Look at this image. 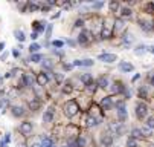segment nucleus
Masks as SVG:
<instances>
[{
	"instance_id": "f257e3e1",
	"label": "nucleus",
	"mask_w": 154,
	"mask_h": 147,
	"mask_svg": "<svg viewBox=\"0 0 154 147\" xmlns=\"http://www.w3.org/2000/svg\"><path fill=\"white\" fill-rule=\"evenodd\" d=\"M64 112H66V115L69 118H72V116H75L76 113L79 112V106H78V103L75 100H70V101H67L66 106H64Z\"/></svg>"
},
{
	"instance_id": "f03ea898",
	"label": "nucleus",
	"mask_w": 154,
	"mask_h": 147,
	"mask_svg": "<svg viewBox=\"0 0 154 147\" xmlns=\"http://www.w3.org/2000/svg\"><path fill=\"white\" fill-rule=\"evenodd\" d=\"M116 107H118V116H119V123H124V121H127V118H128V113H127V109H125V103H124V101H118V103H116Z\"/></svg>"
},
{
	"instance_id": "7ed1b4c3",
	"label": "nucleus",
	"mask_w": 154,
	"mask_h": 147,
	"mask_svg": "<svg viewBox=\"0 0 154 147\" xmlns=\"http://www.w3.org/2000/svg\"><path fill=\"white\" fill-rule=\"evenodd\" d=\"M134 112H136V116L139 120H144L148 115V106L145 103H137L136 107H134Z\"/></svg>"
},
{
	"instance_id": "20e7f679",
	"label": "nucleus",
	"mask_w": 154,
	"mask_h": 147,
	"mask_svg": "<svg viewBox=\"0 0 154 147\" xmlns=\"http://www.w3.org/2000/svg\"><path fill=\"white\" fill-rule=\"evenodd\" d=\"M18 130H20L21 135H29V133H32V130H34V124L31 121H25V123L20 124Z\"/></svg>"
},
{
	"instance_id": "39448f33",
	"label": "nucleus",
	"mask_w": 154,
	"mask_h": 147,
	"mask_svg": "<svg viewBox=\"0 0 154 147\" xmlns=\"http://www.w3.org/2000/svg\"><path fill=\"white\" fill-rule=\"evenodd\" d=\"M109 129L113 132V133H116V135H122L124 132H125V124L124 123H115V124H110Z\"/></svg>"
},
{
	"instance_id": "423d86ee",
	"label": "nucleus",
	"mask_w": 154,
	"mask_h": 147,
	"mask_svg": "<svg viewBox=\"0 0 154 147\" xmlns=\"http://www.w3.org/2000/svg\"><path fill=\"white\" fill-rule=\"evenodd\" d=\"M98 60L104 61V63H113V61L118 60V55L116 54H99L98 55Z\"/></svg>"
},
{
	"instance_id": "0eeeda50",
	"label": "nucleus",
	"mask_w": 154,
	"mask_h": 147,
	"mask_svg": "<svg viewBox=\"0 0 154 147\" xmlns=\"http://www.w3.org/2000/svg\"><path fill=\"white\" fill-rule=\"evenodd\" d=\"M37 81H38V86H47V83L50 81V77L46 72H40L37 75Z\"/></svg>"
},
{
	"instance_id": "6e6552de",
	"label": "nucleus",
	"mask_w": 154,
	"mask_h": 147,
	"mask_svg": "<svg viewBox=\"0 0 154 147\" xmlns=\"http://www.w3.org/2000/svg\"><path fill=\"white\" fill-rule=\"evenodd\" d=\"M89 40H90V32L89 31H82L81 34L78 35V43L79 44H82V46H85V44L89 43Z\"/></svg>"
},
{
	"instance_id": "1a4fd4ad",
	"label": "nucleus",
	"mask_w": 154,
	"mask_h": 147,
	"mask_svg": "<svg viewBox=\"0 0 154 147\" xmlns=\"http://www.w3.org/2000/svg\"><path fill=\"white\" fill-rule=\"evenodd\" d=\"M34 77L31 75V74H25L23 77H21V84L23 86H26V87H32L34 86Z\"/></svg>"
},
{
	"instance_id": "9d476101",
	"label": "nucleus",
	"mask_w": 154,
	"mask_h": 147,
	"mask_svg": "<svg viewBox=\"0 0 154 147\" xmlns=\"http://www.w3.org/2000/svg\"><path fill=\"white\" fill-rule=\"evenodd\" d=\"M11 113H12V116H15V118H21V116L25 115V107H23V106H14V107L11 109Z\"/></svg>"
},
{
	"instance_id": "9b49d317",
	"label": "nucleus",
	"mask_w": 154,
	"mask_h": 147,
	"mask_svg": "<svg viewBox=\"0 0 154 147\" xmlns=\"http://www.w3.org/2000/svg\"><path fill=\"white\" fill-rule=\"evenodd\" d=\"M111 106H113V100H111V97H105V98L101 100V107H102L104 110H110Z\"/></svg>"
},
{
	"instance_id": "f8f14e48",
	"label": "nucleus",
	"mask_w": 154,
	"mask_h": 147,
	"mask_svg": "<svg viewBox=\"0 0 154 147\" xmlns=\"http://www.w3.org/2000/svg\"><path fill=\"white\" fill-rule=\"evenodd\" d=\"M101 144L105 147H110L113 144V136L110 135V133H104L102 136H101Z\"/></svg>"
},
{
	"instance_id": "ddd939ff",
	"label": "nucleus",
	"mask_w": 154,
	"mask_h": 147,
	"mask_svg": "<svg viewBox=\"0 0 154 147\" xmlns=\"http://www.w3.org/2000/svg\"><path fill=\"white\" fill-rule=\"evenodd\" d=\"M52 120H54V109L49 107V109L43 113V123L47 124V123H52Z\"/></svg>"
},
{
	"instance_id": "4468645a",
	"label": "nucleus",
	"mask_w": 154,
	"mask_h": 147,
	"mask_svg": "<svg viewBox=\"0 0 154 147\" xmlns=\"http://www.w3.org/2000/svg\"><path fill=\"white\" fill-rule=\"evenodd\" d=\"M98 124H99V120L95 118V116H92V115H89V116L85 118V126H87V127H96Z\"/></svg>"
},
{
	"instance_id": "2eb2a0df",
	"label": "nucleus",
	"mask_w": 154,
	"mask_h": 147,
	"mask_svg": "<svg viewBox=\"0 0 154 147\" xmlns=\"http://www.w3.org/2000/svg\"><path fill=\"white\" fill-rule=\"evenodd\" d=\"M133 69H134L133 64H130L127 61H121L119 63V70H122V72H131Z\"/></svg>"
},
{
	"instance_id": "dca6fc26",
	"label": "nucleus",
	"mask_w": 154,
	"mask_h": 147,
	"mask_svg": "<svg viewBox=\"0 0 154 147\" xmlns=\"http://www.w3.org/2000/svg\"><path fill=\"white\" fill-rule=\"evenodd\" d=\"M111 34H113V32H111V29H110V28H107V26H104V28L101 29L99 37L102 38V40H107V38H110V37H111Z\"/></svg>"
},
{
	"instance_id": "f3484780",
	"label": "nucleus",
	"mask_w": 154,
	"mask_h": 147,
	"mask_svg": "<svg viewBox=\"0 0 154 147\" xmlns=\"http://www.w3.org/2000/svg\"><path fill=\"white\" fill-rule=\"evenodd\" d=\"M27 106H29V109H31V110H38V109H40V106H41V103L38 101V98H35V100H31V101L27 103Z\"/></svg>"
},
{
	"instance_id": "a211bd4d",
	"label": "nucleus",
	"mask_w": 154,
	"mask_h": 147,
	"mask_svg": "<svg viewBox=\"0 0 154 147\" xmlns=\"http://www.w3.org/2000/svg\"><path fill=\"white\" fill-rule=\"evenodd\" d=\"M98 86H101L102 89H107L110 86V81L107 77H99L98 78Z\"/></svg>"
},
{
	"instance_id": "6ab92c4d",
	"label": "nucleus",
	"mask_w": 154,
	"mask_h": 147,
	"mask_svg": "<svg viewBox=\"0 0 154 147\" xmlns=\"http://www.w3.org/2000/svg\"><path fill=\"white\" fill-rule=\"evenodd\" d=\"M124 90H125V87L122 86L121 83H115L111 86V94H119V92H124Z\"/></svg>"
},
{
	"instance_id": "aec40b11",
	"label": "nucleus",
	"mask_w": 154,
	"mask_h": 147,
	"mask_svg": "<svg viewBox=\"0 0 154 147\" xmlns=\"http://www.w3.org/2000/svg\"><path fill=\"white\" fill-rule=\"evenodd\" d=\"M29 60L32 61V63H41V61L44 60V57H43L41 54H32Z\"/></svg>"
},
{
	"instance_id": "412c9836",
	"label": "nucleus",
	"mask_w": 154,
	"mask_h": 147,
	"mask_svg": "<svg viewBox=\"0 0 154 147\" xmlns=\"http://www.w3.org/2000/svg\"><path fill=\"white\" fill-rule=\"evenodd\" d=\"M81 81H82L84 86H89V84L92 83V75L90 74H82L81 75Z\"/></svg>"
},
{
	"instance_id": "4be33fe9",
	"label": "nucleus",
	"mask_w": 154,
	"mask_h": 147,
	"mask_svg": "<svg viewBox=\"0 0 154 147\" xmlns=\"http://www.w3.org/2000/svg\"><path fill=\"white\" fill-rule=\"evenodd\" d=\"M73 92V86H72V83L70 81H67L66 84L63 86V94H66V95H69V94H72Z\"/></svg>"
},
{
	"instance_id": "5701e85b",
	"label": "nucleus",
	"mask_w": 154,
	"mask_h": 147,
	"mask_svg": "<svg viewBox=\"0 0 154 147\" xmlns=\"http://www.w3.org/2000/svg\"><path fill=\"white\" fill-rule=\"evenodd\" d=\"M14 37L17 38L18 42H23V40L26 38V37H25V32H23V31H20V29H15V31H14Z\"/></svg>"
},
{
	"instance_id": "b1692460",
	"label": "nucleus",
	"mask_w": 154,
	"mask_h": 147,
	"mask_svg": "<svg viewBox=\"0 0 154 147\" xmlns=\"http://www.w3.org/2000/svg\"><path fill=\"white\" fill-rule=\"evenodd\" d=\"M145 52H146V46H144V44H139V46H136V49H134L136 55H144Z\"/></svg>"
},
{
	"instance_id": "393cba45",
	"label": "nucleus",
	"mask_w": 154,
	"mask_h": 147,
	"mask_svg": "<svg viewBox=\"0 0 154 147\" xmlns=\"http://www.w3.org/2000/svg\"><path fill=\"white\" fill-rule=\"evenodd\" d=\"M41 146L43 147H54L55 144H54V139L52 138H43V143H41Z\"/></svg>"
},
{
	"instance_id": "a878e982",
	"label": "nucleus",
	"mask_w": 154,
	"mask_h": 147,
	"mask_svg": "<svg viewBox=\"0 0 154 147\" xmlns=\"http://www.w3.org/2000/svg\"><path fill=\"white\" fill-rule=\"evenodd\" d=\"M44 22H35V23H34V28H35V32L37 31H38V32H43V31H44Z\"/></svg>"
},
{
	"instance_id": "bb28decb",
	"label": "nucleus",
	"mask_w": 154,
	"mask_h": 147,
	"mask_svg": "<svg viewBox=\"0 0 154 147\" xmlns=\"http://www.w3.org/2000/svg\"><path fill=\"white\" fill-rule=\"evenodd\" d=\"M40 49H41V44H38V43H32L29 46V51L32 52V54H37Z\"/></svg>"
},
{
	"instance_id": "cd10ccee",
	"label": "nucleus",
	"mask_w": 154,
	"mask_h": 147,
	"mask_svg": "<svg viewBox=\"0 0 154 147\" xmlns=\"http://www.w3.org/2000/svg\"><path fill=\"white\" fill-rule=\"evenodd\" d=\"M131 136H133V139H136V138H142L144 135H142L140 129H133L131 130Z\"/></svg>"
},
{
	"instance_id": "c85d7f7f",
	"label": "nucleus",
	"mask_w": 154,
	"mask_h": 147,
	"mask_svg": "<svg viewBox=\"0 0 154 147\" xmlns=\"http://www.w3.org/2000/svg\"><path fill=\"white\" fill-rule=\"evenodd\" d=\"M41 64H43L44 69H52V68H54V63H52L50 60H43L41 61Z\"/></svg>"
},
{
	"instance_id": "c756f323",
	"label": "nucleus",
	"mask_w": 154,
	"mask_h": 147,
	"mask_svg": "<svg viewBox=\"0 0 154 147\" xmlns=\"http://www.w3.org/2000/svg\"><path fill=\"white\" fill-rule=\"evenodd\" d=\"M76 143H78V146L79 147H85L87 146V139H85V136H79V138L76 139Z\"/></svg>"
},
{
	"instance_id": "7c9ffc66",
	"label": "nucleus",
	"mask_w": 154,
	"mask_h": 147,
	"mask_svg": "<svg viewBox=\"0 0 154 147\" xmlns=\"http://www.w3.org/2000/svg\"><path fill=\"white\" fill-rule=\"evenodd\" d=\"M121 16H124V17H131V9L130 8H122L121 9Z\"/></svg>"
},
{
	"instance_id": "2f4dec72",
	"label": "nucleus",
	"mask_w": 154,
	"mask_h": 147,
	"mask_svg": "<svg viewBox=\"0 0 154 147\" xmlns=\"http://www.w3.org/2000/svg\"><path fill=\"white\" fill-rule=\"evenodd\" d=\"M131 42H133V35H131V34H125V35H124V43L127 44V46L131 43Z\"/></svg>"
},
{
	"instance_id": "473e14b6",
	"label": "nucleus",
	"mask_w": 154,
	"mask_h": 147,
	"mask_svg": "<svg viewBox=\"0 0 154 147\" xmlns=\"http://www.w3.org/2000/svg\"><path fill=\"white\" fill-rule=\"evenodd\" d=\"M146 127H148V129H154V118L153 116H150V118L146 120Z\"/></svg>"
},
{
	"instance_id": "72a5a7b5",
	"label": "nucleus",
	"mask_w": 154,
	"mask_h": 147,
	"mask_svg": "<svg viewBox=\"0 0 154 147\" xmlns=\"http://www.w3.org/2000/svg\"><path fill=\"white\" fill-rule=\"evenodd\" d=\"M93 63H95L93 60L87 58V60H81V66H93Z\"/></svg>"
},
{
	"instance_id": "f704fd0d",
	"label": "nucleus",
	"mask_w": 154,
	"mask_h": 147,
	"mask_svg": "<svg viewBox=\"0 0 154 147\" xmlns=\"http://www.w3.org/2000/svg\"><path fill=\"white\" fill-rule=\"evenodd\" d=\"M110 11H119V3H116V2H111L110 3Z\"/></svg>"
},
{
	"instance_id": "c9c22d12",
	"label": "nucleus",
	"mask_w": 154,
	"mask_h": 147,
	"mask_svg": "<svg viewBox=\"0 0 154 147\" xmlns=\"http://www.w3.org/2000/svg\"><path fill=\"white\" fill-rule=\"evenodd\" d=\"M96 87H98V84H95V83H90V84L87 86V90H89L90 94H93V92L96 90Z\"/></svg>"
},
{
	"instance_id": "e433bc0d",
	"label": "nucleus",
	"mask_w": 154,
	"mask_h": 147,
	"mask_svg": "<svg viewBox=\"0 0 154 147\" xmlns=\"http://www.w3.org/2000/svg\"><path fill=\"white\" fill-rule=\"evenodd\" d=\"M139 95H140V98H144V100H145V98H148V94H146V89H145V87H142V89L139 90Z\"/></svg>"
},
{
	"instance_id": "4c0bfd02",
	"label": "nucleus",
	"mask_w": 154,
	"mask_h": 147,
	"mask_svg": "<svg viewBox=\"0 0 154 147\" xmlns=\"http://www.w3.org/2000/svg\"><path fill=\"white\" fill-rule=\"evenodd\" d=\"M52 44H54L55 48H63L64 42H61V40H55V42H52Z\"/></svg>"
},
{
	"instance_id": "58836bf2",
	"label": "nucleus",
	"mask_w": 154,
	"mask_h": 147,
	"mask_svg": "<svg viewBox=\"0 0 154 147\" xmlns=\"http://www.w3.org/2000/svg\"><path fill=\"white\" fill-rule=\"evenodd\" d=\"M67 147H79L78 146V143H76V139H69V144H67Z\"/></svg>"
},
{
	"instance_id": "ea45409f",
	"label": "nucleus",
	"mask_w": 154,
	"mask_h": 147,
	"mask_svg": "<svg viewBox=\"0 0 154 147\" xmlns=\"http://www.w3.org/2000/svg\"><path fill=\"white\" fill-rule=\"evenodd\" d=\"M115 26H116V29H122V28H124V22H122V20H116V22H115Z\"/></svg>"
},
{
	"instance_id": "a19ab883",
	"label": "nucleus",
	"mask_w": 154,
	"mask_h": 147,
	"mask_svg": "<svg viewBox=\"0 0 154 147\" xmlns=\"http://www.w3.org/2000/svg\"><path fill=\"white\" fill-rule=\"evenodd\" d=\"M127 146L128 147H137V143H136V139H128V143H127Z\"/></svg>"
},
{
	"instance_id": "79ce46f5",
	"label": "nucleus",
	"mask_w": 154,
	"mask_h": 147,
	"mask_svg": "<svg viewBox=\"0 0 154 147\" xmlns=\"http://www.w3.org/2000/svg\"><path fill=\"white\" fill-rule=\"evenodd\" d=\"M102 6H104V2H95L93 3V8L95 9H101Z\"/></svg>"
},
{
	"instance_id": "37998d69",
	"label": "nucleus",
	"mask_w": 154,
	"mask_h": 147,
	"mask_svg": "<svg viewBox=\"0 0 154 147\" xmlns=\"http://www.w3.org/2000/svg\"><path fill=\"white\" fill-rule=\"evenodd\" d=\"M140 132H142V135H144V136H145V135H148V136L151 135V129H148V127H145V129H142Z\"/></svg>"
},
{
	"instance_id": "c03bdc74",
	"label": "nucleus",
	"mask_w": 154,
	"mask_h": 147,
	"mask_svg": "<svg viewBox=\"0 0 154 147\" xmlns=\"http://www.w3.org/2000/svg\"><path fill=\"white\" fill-rule=\"evenodd\" d=\"M63 78H64V75H61V74H55V80H56L58 83H61V81H63Z\"/></svg>"
},
{
	"instance_id": "a18cd8bd",
	"label": "nucleus",
	"mask_w": 154,
	"mask_h": 147,
	"mask_svg": "<svg viewBox=\"0 0 154 147\" xmlns=\"http://www.w3.org/2000/svg\"><path fill=\"white\" fill-rule=\"evenodd\" d=\"M82 25H84V22H82L81 18H78V20L75 22V28H81Z\"/></svg>"
},
{
	"instance_id": "49530a36",
	"label": "nucleus",
	"mask_w": 154,
	"mask_h": 147,
	"mask_svg": "<svg viewBox=\"0 0 154 147\" xmlns=\"http://www.w3.org/2000/svg\"><path fill=\"white\" fill-rule=\"evenodd\" d=\"M46 34H47V37H50V34H52V25H49L46 28Z\"/></svg>"
},
{
	"instance_id": "de8ad7c7",
	"label": "nucleus",
	"mask_w": 154,
	"mask_h": 147,
	"mask_svg": "<svg viewBox=\"0 0 154 147\" xmlns=\"http://www.w3.org/2000/svg\"><path fill=\"white\" fill-rule=\"evenodd\" d=\"M37 37H38V34L34 31V32H32V35H31V38H32V40H37Z\"/></svg>"
},
{
	"instance_id": "09e8293b",
	"label": "nucleus",
	"mask_w": 154,
	"mask_h": 147,
	"mask_svg": "<svg viewBox=\"0 0 154 147\" xmlns=\"http://www.w3.org/2000/svg\"><path fill=\"white\" fill-rule=\"evenodd\" d=\"M146 51L151 52V54H154V46H148V48H146Z\"/></svg>"
},
{
	"instance_id": "8fccbe9b",
	"label": "nucleus",
	"mask_w": 154,
	"mask_h": 147,
	"mask_svg": "<svg viewBox=\"0 0 154 147\" xmlns=\"http://www.w3.org/2000/svg\"><path fill=\"white\" fill-rule=\"evenodd\" d=\"M3 51H5V43L0 42V52H3Z\"/></svg>"
},
{
	"instance_id": "3c124183",
	"label": "nucleus",
	"mask_w": 154,
	"mask_h": 147,
	"mask_svg": "<svg viewBox=\"0 0 154 147\" xmlns=\"http://www.w3.org/2000/svg\"><path fill=\"white\" fill-rule=\"evenodd\" d=\"M139 78H140V75H139V74H136L134 77L131 78V81H136V80H139Z\"/></svg>"
},
{
	"instance_id": "603ef678",
	"label": "nucleus",
	"mask_w": 154,
	"mask_h": 147,
	"mask_svg": "<svg viewBox=\"0 0 154 147\" xmlns=\"http://www.w3.org/2000/svg\"><path fill=\"white\" fill-rule=\"evenodd\" d=\"M67 44H69V46H75V42H73V40H67Z\"/></svg>"
},
{
	"instance_id": "864d4df0",
	"label": "nucleus",
	"mask_w": 154,
	"mask_h": 147,
	"mask_svg": "<svg viewBox=\"0 0 154 147\" xmlns=\"http://www.w3.org/2000/svg\"><path fill=\"white\" fill-rule=\"evenodd\" d=\"M150 81H151V84L154 86V72H151V80H150Z\"/></svg>"
},
{
	"instance_id": "5fc2aeb1",
	"label": "nucleus",
	"mask_w": 154,
	"mask_h": 147,
	"mask_svg": "<svg viewBox=\"0 0 154 147\" xmlns=\"http://www.w3.org/2000/svg\"><path fill=\"white\" fill-rule=\"evenodd\" d=\"M6 57H8V52H3V55H2V60H6Z\"/></svg>"
},
{
	"instance_id": "6e6d98bb",
	"label": "nucleus",
	"mask_w": 154,
	"mask_h": 147,
	"mask_svg": "<svg viewBox=\"0 0 154 147\" xmlns=\"http://www.w3.org/2000/svg\"><path fill=\"white\" fill-rule=\"evenodd\" d=\"M12 55H14V57H18V55H20V52H18V51H12Z\"/></svg>"
},
{
	"instance_id": "4d7b16f0",
	"label": "nucleus",
	"mask_w": 154,
	"mask_h": 147,
	"mask_svg": "<svg viewBox=\"0 0 154 147\" xmlns=\"http://www.w3.org/2000/svg\"><path fill=\"white\" fill-rule=\"evenodd\" d=\"M64 69L69 70V69H72V66H70V64H64Z\"/></svg>"
},
{
	"instance_id": "13d9d810",
	"label": "nucleus",
	"mask_w": 154,
	"mask_h": 147,
	"mask_svg": "<svg viewBox=\"0 0 154 147\" xmlns=\"http://www.w3.org/2000/svg\"><path fill=\"white\" fill-rule=\"evenodd\" d=\"M0 147H6V143L5 141H0Z\"/></svg>"
},
{
	"instance_id": "bf43d9fd",
	"label": "nucleus",
	"mask_w": 154,
	"mask_h": 147,
	"mask_svg": "<svg viewBox=\"0 0 154 147\" xmlns=\"http://www.w3.org/2000/svg\"><path fill=\"white\" fill-rule=\"evenodd\" d=\"M32 147H43L41 144H38V143H35V144H32Z\"/></svg>"
},
{
	"instance_id": "052dcab7",
	"label": "nucleus",
	"mask_w": 154,
	"mask_h": 147,
	"mask_svg": "<svg viewBox=\"0 0 154 147\" xmlns=\"http://www.w3.org/2000/svg\"><path fill=\"white\" fill-rule=\"evenodd\" d=\"M2 106H3V103H2V100H0V109H2Z\"/></svg>"
},
{
	"instance_id": "680f3d73",
	"label": "nucleus",
	"mask_w": 154,
	"mask_h": 147,
	"mask_svg": "<svg viewBox=\"0 0 154 147\" xmlns=\"http://www.w3.org/2000/svg\"><path fill=\"white\" fill-rule=\"evenodd\" d=\"M18 147H25V146H23V144H18Z\"/></svg>"
},
{
	"instance_id": "e2e57ef3",
	"label": "nucleus",
	"mask_w": 154,
	"mask_h": 147,
	"mask_svg": "<svg viewBox=\"0 0 154 147\" xmlns=\"http://www.w3.org/2000/svg\"><path fill=\"white\" fill-rule=\"evenodd\" d=\"M151 8H154V3H151Z\"/></svg>"
},
{
	"instance_id": "0e129e2a",
	"label": "nucleus",
	"mask_w": 154,
	"mask_h": 147,
	"mask_svg": "<svg viewBox=\"0 0 154 147\" xmlns=\"http://www.w3.org/2000/svg\"><path fill=\"white\" fill-rule=\"evenodd\" d=\"M63 147H67V146H63Z\"/></svg>"
},
{
	"instance_id": "69168bd1",
	"label": "nucleus",
	"mask_w": 154,
	"mask_h": 147,
	"mask_svg": "<svg viewBox=\"0 0 154 147\" xmlns=\"http://www.w3.org/2000/svg\"><path fill=\"white\" fill-rule=\"evenodd\" d=\"M153 29H154V26H153Z\"/></svg>"
},
{
	"instance_id": "338daca9",
	"label": "nucleus",
	"mask_w": 154,
	"mask_h": 147,
	"mask_svg": "<svg viewBox=\"0 0 154 147\" xmlns=\"http://www.w3.org/2000/svg\"><path fill=\"white\" fill-rule=\"evenodd\" d=\"M54 147H55V146H54Z\"/></svg>"
}]
</instances>
